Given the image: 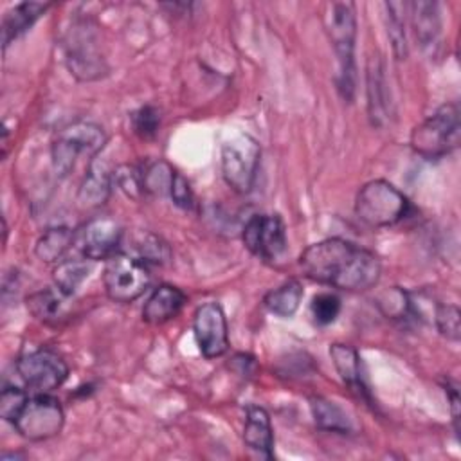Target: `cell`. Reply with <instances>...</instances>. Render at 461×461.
Segmentation results:
<instances>
[{"instance_id":"33","label":"cell","mask_w":461,"mask_h":461,"mask_svg":"<svg viewBox=\"0 0 461 461\" xmlns=\"http://www.w3.org/2000/svg\"><path fill=\"white\" fill-rule=\"evenodd\" d=\"M113 182L119 185L122 193H126L131 198H139L140 193H144L142 171L135 166H119L113 171Z\"/></svg>"},{"instance_id":"22","label":"cell","mask_w":461,"mask_h":461,"mask_svg":"<svg viewBox=\"0 0 461 461\" xmlns=\"http://www.w3.org/2000/svg\"><path fill=\"white\" fill-rule=\"evenodd\" d=\"M90 272H92V261L86 258L59 261L52 272L56 290L65 297L74 295L76 290L88 279Z\"/></svg>"},{"instance_id":"7","label":"cell","mask_w":461,"mask_h":461,"mask_svg":"<svg viewBox=\"0 0 461 461\" xmlns=\"http://www.w3.org/2000/svg\"><path fill=\"white\" fill-rule=\"evenodd\" d=\"M149 270L144 261L130 254H113L106 259L103 285L106 295L115 303H131L149 286Z\"/></svg>"},{"instance_id":"5","label":"cell","mask_w":461,"mask_h":461,"mask_svg":"<svg viewBox=\"0 0 461 461\" xmlns=\"http://www.w3.org/2000/svg\"><path fill=\"white\" fill-rule=\"evenodd\" d=\"M106 144V133L94 122H74L58 131L52 140V167L58 176H67L81 157L95 158Z\"/></svg>"},{"instance_id":"28","label":"cell","mask_w":461,"mask_h":461,"mask_svg":"<svg viewBox=\"0 0 461 461\" xmlns=\"http://www.w3.org/2000/svg\"><path fill=\"white\" fill-rule=\"evenodd\" d=\"M385 9H387V34H389V38L393 41V50H394L396 59H402V58L407 56L403 16L400 13L403 9V4L387 2Z\"/></svg>"},{"instance_id":"29","label":"cell","mask_w":461,"mask_h":461,"mask_svg":"<svg viewBox=\"0 0 461 461\" xmlns=\"http://www.w3.org/2000/svg\"><path fill=\"white\" fill-rule=\"evenodd\" d=\"M340 299L339 295L331 294V292H321L317 295H313L312 303H310V313L315 321V324L319 326H328L331 322H335V319L340 313Z\"/></svg>"},{"instance_id":"25","label":"cell","mask_w":461,"mask_h":461,"mask_svg":"<svg viewBox=\"0 0 461 461\" xmlns=\"http://www.w3.org/2000/svg\"><path fill=\"white\" fill-rule=\"evenodd\" d=\"M63 294L52 288H43L27 297V310L40 321H54L61 315Z\"/></svg>"},{"instance_id":"19","label":"cell","mask_w":461,"mask_h":461,"mask_svg":"<svg viewBox=\"0 0 461 461\" xmlns=\"http://www.w3.org/2000/svg\"><path fill=\"white\" fill-rule=\"evenodd\" d=\"M49 7L50 4L47 2H20L11 7L2 18V47L5 49L13 40L29 31Z\"/></svg>"},{"instance_id":"17","label":"cell","mask_w":461,"mask_h":461,"mask_svg":"<svg viewBox=\"0 0 461 461\" xmlns=\"http://www.w3.org/2000/svg\"><path fill=\"white\" fill-rule=\"evenodd\" d=\"M113 184V173H110L104 164L99 160V157L92 158L86 167V175L79 185L77 191V202L83 207H97L103 205L108 196Z\"/></svg>"},{"instance_id":"10","label":"cell","mask_w":461,"mask_h":461,"mask_svg":"<svg viewBox=\"0 0 461 461\" xmlns=\"http://www.w3.org/2000/svg\"><path fill=\"white\" fill-rule=\"evenodd\" d=\"M16 373L34 394L50 393L67 380L68 366L58 353L50 349H36L16 360Z\"/></svg>"},{"instance_id":"11","label":"cell","mask_w":461,"mask_h":461,"mask_svg":"<svg viewBox=\"0 0 461 461\" xmlns=\"http://www.w3.org/2000/svg\"><path fill=\"white\" fill-rule=\"evenodd\" d=\"M193 333L205 358L225 355L229 349V328L223 308L214 301L200 304L193 315Z\"/></svg>"},{"instance_id":"2","label":"cell","mask_w":461,"mask_h":461,"mask_svg":"<svg viewBox=\"0 0 461 461\" xmlns=\"http://www.w3.org/2000/svg\"><path fill=\"white\" fill-rule=\"evenodd\" d=\"M324 27L337 56V88L346 101L355 95V41H357V14L351 2H333L324 14Z\"/></svg>"},{"instance_id":"34","label":"cell","mask_w":461,"mask_h":461,"mask_svg":"<svg viewBox=\"0 0 461 461\" xmlns=\"http://www.w3.org/2000/svg\"><path fill=\"white\" fill-rule=\"evenodd\" d=\"M169 198L175 202V205H178L182 209H191L194 203L191 185L180 173H175V176H173V182L169 187Z\"/></svg>"},{"instance_id":"14","label":"cell","mask_w":461,"mask_h":461,"mask_svg":"<svg viewBox=\"0 0 461 461\" xmlns=\"http://www.w3.org/2000/svg\"><path fill=\"white\" fill-rule=\"evenodd\" d=\"M67 65L70 74L81 81L97 79L104 72V63L88 31H74L67 43Z\"/></svg>"},{"instance_id":"35","label":"cell","mask_w":461,"mask_h":461,"mask_svg":"<svg viewBox=\"0 0 461 461\" xmlns=\"http://www.w3.org/2000/svg\"><path fill=\"white\" fill-rule=\"evenodd\" d=\"M447 393H448V402H450V409H452L454 427H456V430H459V393H457V385L447 384Z\"/></svg>"},{"instance_id":"4","label":"cell","mask_w":461,"mask_h":461,"mask_svg":"<svg viewBox=\"0 0 461 461\" xmlns=\"http://www.w3.org/2000/svg\"><path fill=\"white\" fill-rule=\"evenodd\" d=\"M459 108L445 103L412 130L411 148L423 158H441L459 146Z\"/></svg>"},{"instance_id":"12","label":"cell","mask_w":461,"mask_h":461,"mask_svg":"<svg viewBox=\"0 0 461 461\" xmlns=\"http://www.w3.org/2000/svg\"><path fill=\"white\" fill-rule=\"evenodd\" d=\"M121 241L122 229L113 218L108 216L94 218L76 232V245L83 258L90 261L110 259L113 254H117Z\"/></svg>"},{"instance_id":"24","label":"cell","mask_w":461,"mask_h":461,"mask_svg":"<svg viewBox=\"0 0 461 461\" xmlns=\"http://www.w3.org/2000/svg\"><path fill=\"white\" fill-rule=\"evenodd\" d=\"M310 411L315 425L322 430H331L340 434H346L351 430V420L335 402H330L321 396H313L310 398Z\"/></svg>"},{"instance_id":"27","label":"cell","mask_w":461,"mask_h":461,"mask_svg":"<svg viewBox=\"0 0 461 461\" xmlns=\"http://www.w3.org/2000/svg\"><path fill=\"white\" fill-rule=\"evenodd\" d=\"M175 169L166 162V160H157L149 164L142 171V184H144V193L151 194H167L169 196V187L175 176Z\"/></svg>"},{"instance_id":"23","label":"cell","mask_w":461,"mask_h":461,"mask_svg":"<svg viewBox=\"0 0 461 461\" xmlns=\"http://www.w3.org/2000/svg\"><path fill=\"white\" fill-rule=\"evenodd\" d=\"M303 295H304V290H303L301 283L295 279H290V281L279 285L277 288L270 290L265 295L263 303L270 313H274L277 317H292L299 310Z\"/></svg>"},{"instance_id":"21","label":"cell","mask_w":461,"mask_h":461,"mask_svg":"<svg viewBox=\"0 0 461 461\" xmlns=\"http://www.w3.org/2000/svg\"><path fill=\"white\" fill-rule=\"evenodd\" d=\"M76 243V232L65 225L47 229L34 245V254L43 263H59Z\"/></svg>"},{"instance_id":"32","label":"cell","mask_w":461,"mask_h":461,"mask_svg":"<svg viewBox=\"0 0 461 461\" xmlns=\"http://www.w3.org/2000/svg\"><path fill=\"white\" fill-rule=\"evenodd\" d=\"M27 393L16 385H5L0 394V416L13 423L27 402Z\"/></svg>"},{"instance_id":"18","label":"cell","mask_w":461,"mask_h":461,"mask_svg":"<svg viewBox=\"0 0 461 461\" xmlns=\"http://www.w3.org/2000/svg\"><path fill=\"white\" fill-rule=\"evenodd\" d=\"M330 357L339 373L340 380L360 398L367 400V387L362 380V366L357 349L344 342H335L330 346Z\"/></svg>"},{"instance_id":"9","label":"cell","mask_w":461,"mask_h":461,"mask_svg":"<svg viewBox=\"0 0 461 461\" xmlns=\"http://www.w3.org/2000/svg\"><path fill=\"white\" fill-rule=\"evenodd\" d=\"M243 245L261 261H277L288 247L286 227L279 214H254L241 230Z\"/></svg>"},{"instance_id":"16","label":"cell","mask_w":461,"mask_h":461,"mask_svg":"<svg viewBox=\"0 0 461 461\" xmlns=\"http://www.w3.org/2000/svg\"><path fill=\"white\" fill-rule=\"evenodd\" d=\"M245 445L265 459L274 456V432L268 412L259 405L247 407V418L243 425Z\"/></svg>"},{"instance_id":"20","label":"cell","mask_w":461,"mask_h":461,"mask_svg":"<svg viewBox=\"0 0 461 461\" xmlns=\"http://www.w3.org/2000/svg\"><path fill=\"white\" fill-rule=\"evenodd\" d=\"M411 22L421 49L432 47L441 34V13L436 2H412Z\"/></svg>"},{"instance_id":"3","label":"cell","mask_w":461,"mask_h":461,"mask_svg":"<svg viewBox=\"0 0 461 461\" xmlns=\"http://www.w3.org/2000/svg\"><path fill=\"white\" fill-rule=\"evenodd\" d=\"M411 209L407 196L384 178L366 182L355 196L357 218L375 229L400 223Z\"/></svg>"},{"instance_id":"30","label":"cell","mask_w":461,"mask_h":461,"mask_svg":"<svg viewBox=\"0 0 461 461\" xmlns=\"http://www.w3.org/2000/svg\"><path fill=\"white\" fill-rule=\"evenodd\" d=\"M461 313L459 308L454 304H436L434 310V324L436 330L452 342L459 340V333H461Z\"/></svg>"},{"instance_id":"31","label":"cell","mask_w":461,"mask_h":461,"mask_svg":"<svg viewBox=\"0 0 461 461\" xmlns=\"http://www.w3.org/2000/svg\"><path fill=\"white\" fill-rule=\"evenodd\" d=\"M131 128L140 139H151L155 137L158 126H160V113L155 106L146 104L140 106L131 113Z\"/></svg>"},{"instance_id":"1","label":"cell","mask_w":461,"mask_h":461,"mask_svg":"<svg viewBox=\"0 0 461 461\" xmlns=\"http://www.w3.org/2000/svg\"><path fill=\"white\" fill-rule=\"evenodd\" d=\"M299 267L306 277L348 292L373 288L382 272L375 252L342 238H328L306 247L299 256Z\"/></svg>"},{"instance_id":"6","label":"cell","mask_w":461,"mask_h":461,"mask_svg":"<svg viewBox=\"0 0 461 461\" xmlns=\"http://www.w3.org/2000/svg\"><path fill=\"white\" fill-rule=\"evenodd\" d=\"M261 148L250 135H236L221 146V175L225 184L240 193H250L259 167Z\"/></svg>"},{"instance_id":"15","label":"cell","mask_w":461,"mask_h":461,"mask_svg":"<svg viewBox=\"0 0 461 461\" xmlns=\"http://www.w3.org/2000/svg\"><path fill=\"white\" fill-rule=\"evenodd\" d=\"M185 301L187 297L178 286L158 285L142 306V319L149 324H164L180 313Z\"/></svg>"},{"instance_id":"8","label":"cell","mask_w":461,"mask_h":461,"mask_svg":"<svg viewBox=\"0 0 461 461\" xmlns=\"http://www.w3.org/2000/svg\"><path fill=\"white\" fill-rule=\"evenodd\" d=\"M65 412L61 403L49 393H36L29 396L20 414L14 418L13 427L29 441H43L61 432Z\"/></svg>"},{"instance_id":"13","label":"cell","mask_w":461,"mask_h":461,"mask_svg":"<svg viewBox=\"0 0 461 461\" xmlns=\"http://www.w3.org/2000/svg\"><path fill=\"white\" fill-rule=\"evenodd\" d=\"M366 94H367V113L373 126H384L393 113L391 90L385 79L384 59L378 52L367 58L366 65Z\"/></svg>"},{"instance_id":"26","label":"cell","mask_w":461,"mask_h":461,"mask_svg":"<svg viewBox=\"0 0 461 461\" xmlns=\"http://www.w3.org/2000/svg\"><path fill=\"white\" fill-rule=\"evenodd\" d=\"M131 249L135 250V258L144 263H164L169 258L167 243L148 230H140L133 236Z\"/></svg>"}]
</instances>
